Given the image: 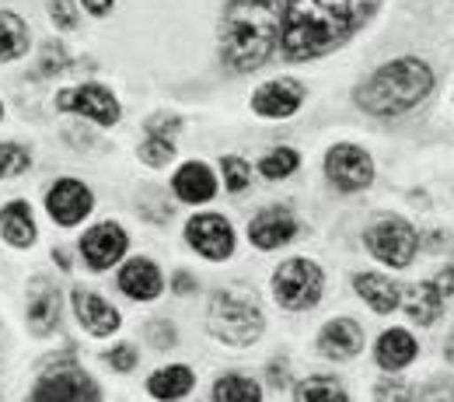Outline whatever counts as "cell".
Masks as SVG:
<instances>
[{
  "label": "cell",
  "instance_id": "cell-1",
  "mask_svg": "<svg viewBox=\"0 0 454 402\" xmlns=\"http://www.w3.org/2000/svg\"><path fill=\"white\" fill-rule=\"evenodd\" d=\"M378 0H290L280 25L286 59H318L342 46L374 14Z\"/></svg>",
  "mask_w": 454,
  "mask_h": 402
},
{
  "label": "cell",
  "instance_id": "cell-2",
  "mask_svg": "<svg viewBox=\"0 0 454 402\" xmlns=\"http://www.w3.org/2000/svg\"><path fill=\"white\" fill-rule=\"evenodd\" d=\"M280 0H231L221 18V57L231 70H259L280 46Z\"/></svg>",
  "mask_w": 454,
  "mask_h": 402
},
{
  "label": "cell",
  "instance_id": "cell-3",
  "mask_svg": "<svg viewBox=\"0 0 454 402\" xmlns=\"http://www.w3.org/2000/svg\"><path fill=\"white\" fill-rule=\"evenodd\" d=\"M434 91V70L416 57L392 59L378 67L356 91V106L371 115H398L419 106Z\"/></svg>",
  "mask_w": 454,
  "mask_h": 402
},
{
  "label": "cell",
  "instance_id": "cell-4",
  "mask_svg": "<svg viewBox=\"0 0 454 402\" xmlns=\"http://www.w3.org/2000/svg\"><path fill=\"white\" fill-rule=\"evenodd\" d=\"M262 308L241 294H214L207 311V329L227 346H252L262 336Z\"/></svg>",
  "mask_w": 454,
  "mask_h": 402
},
{
  "label": "cell",
  "instance_id": "cell-5",
  "mask_svg": "<svg viewBox=\"0 0 454 402\" xmlns=\"http://www.w3.org/2000/svg\"><path fill=\"white\" fill-rule=\"evenodd\" d=\"M325 288V277L318 270V263L297 256V259H286L284 266L273 273V297L277 304L286 311H308L318 304Z\"/></svg>",
  "mask_w": 454,
  "mask_h": 402
},
{
  "label": "cell",
  "instance_id": "cell-6",
  "mask_svg": "<svg viewBox=\"0 0 454 402\" xmlns=\"http://www.w3.org/2000/svg\"><path fill=\"white\" fill-rule=\"evenodd\" d=\"M364 245L367 252L392 266V270H405L412 259H416V248H419V234L416 228L405 221V217H381L378 225H371L364 234Z\"/></svg>",
  "mask_w": 454,
  "mask_h": 402
},
{
  "label": "cell",
  "instance_id": "cell-7",
  "mask_svg": "<svg viewBox=\"0 0 454 402\" xmlns=\"http://www.w3.org/2000/svg\"><path fill=\"white\" fill-rule=\"evenodd\" d=\"M28 402H102V396H98V385L81 367L57 364L35 382Z\"/></svg>",
  "mask_w": 454,
  "mask_h": 402
},
{
  "label": "cell",
  "instance_id": "cell-8",
  "mask_svg": "<svg viewBox=\"0 0 454 402\" xmlns=\"http://www.w3.org/2000/svg\"><path fill=\"white\" fill-rule=\"evenodd\" d=\"M325 175L333 178V185L342 193H360L371 185L374 178V162L364 147L356 144H336L329 154H325Z\"/></svg>",
  "mask_w": 454,
  "mask_h": 402
},
{
  "label": "cell",
  "instance_id": "cell-9",
  "mask_svg": "<svg viewBox=\"0 0 454 402\" xmlns=\"http://www.w3.org/2000/svg\"><path fill=\"white\" fill-rule=\"evenodd\" d=\"M185 241L210 263H224L234 252V228L221 214H196L185 225Z\"/></svg>",
  "mask_w": 454,
  "mask_h": 402
},
{
  "label": "cell",
  "instance_id": "cell-10",
  "mask_svg": "<svg viewBox=\"0 0 454 402\" xmlns=\"http://www.w3.org/2000/svg\"><path fill=\"white\" fill-rule=\"evenodd\" d=\"M57 109L59 113L88 115V119L98 122V126H113V122H119V102H115L113 91L102 88V84H77V88L59 91Z\"/></svg>",
  "mask_w": 454,
  "mask_h": 402
},
{
  "label": "cell",
  "instance_id": "cell-11",
  "mask_svg": "<svg viewBox=\"0 0 454 402\" xmlns=\"http://www.w3.org/2000/svg\"><path fill=\"white\" fill-rule=\"evenodd\" d=\"M91 207H95L91 189H88L84 182H77V178H59L57 185L50 189V196H46L50 217H53L57 225H63V228L81 225V221L91 214Z\"/></svg>",
  "mask_w": 454,
  "mask_h": 402
},
{
  "label": "cell",
  "instance_id": "cell-12",
  "mask_svg": "<svg viewBox=\"0 0 454 402\" xmlns=\"http://www.w3.org/2000/svg\"><path fill=\"white\" fill-rule=\"evenodd\" d=\"M126 245H129L126 231L119 228V225H113V221H102V225H95V228L81 238V256H84V263L91 270L102 273V270L115 266L126 256Z\"/></svg>",
  "mask_w": 454,
  "mask_h": 402
},
{
  "label": "cell",
  "instance_id": "cell-13",
  "mask_svg": "<svg viewBox=\"0 0 454 402\" xmlns=\"http://www.w3.org/2000/svg\"><path fill=\"white\" fill-rule=\"evenodd\" d=\"M301 102H304V84L290 77H277V81H266L252 95V113L262 119H286L301 109Z\"/></svg>",
  "mask_w": 454,
  "mask_h": 402
},
{
  "label": "cell",
  "instance_id": "cell-14",
  "mask_svg": "<svg viewBox=\"0 0 454 402\" xmlns=\"http://www.w3.org/2000/svg\"><path fill=\"white\" fill-rule=\"evenodd\" d=\"M70 301H74V315H77V322H81L91 336H113L115 329L122 326V315L115 311L106 297H98V294H91V290L77 288L74 294H70Z\"/></svg>",
  "mask_w": 454,
  "mask_h": 402
},
{
  "label": "cell",
  "instance_id": "cell-15",
  "mask_svg": "<svg viewBox=\"0 0 454 402\" xmlns=\"http://www.w3.org/2000/svg\"><path fill=\"white\" fill-rule=\"evenodd\" d=\"M297 234V221L284 207H266L248 221V241L255 248H280Z\"/></svg>",
  "mask_w": 454,
  "mask_h": 402
},
{
  "label": "cell",
  "instance_id": "cell-16",
  "mask_svg": "<svg viewBox=\"0 0 454 402\" xmlns=\"http://www.w3.org/2000/svg\"><path fill=\"white\" fill-rule=\"evenodd\" d=\"M318 350L329 360H349L364 350V329L353 319H333L322 333H318Z\"/></svg>",
  "mask_w": 454,
  "mask_h": 402
},
{
  "label": "cell",
  "instance_id": "cell-17",
  "mask_svg": "<svg viewBox=\"0 0 454 402\" xmlns=\"http://www.w3.org/2000/svg\"><path fill=\"white\" fill-rule=\"evenodd\" d=\"M119 290L133 301H154L165 280H161V270L151 263V259H129L122 270H119Z\"/></svg>",
  "mask_w": 454,
  "mask_h": 402
},
{
  "label": "cell",
  "instance_id": "cell-18",
  "mask_svg": "<svg viewBox=\"0 0 454 402\" xmlns=\"http://www.w3.org/2000/svg\"><path fill=\"white\" fill-rule=\"evenodd\" d=\"M171 189H175V196L178 200H185V203H207V200H214V193H217V175L210 172L203 162H185L175 178H171Z\"/></svg>",
  "mask_w": 454,
  "mask_h": 402
},
{
  "label": "cell",
  "instance_id": "cell-19",
  "mask_svg": "<svg viewBox=\"0 0 454 402\" xmlns=\"http://www.w3.org/2000/svg\"><path fill=\"white\" fill-rule=\"evenodd\" d=\"M416 353H419V343H416V336H412L409 329H388V333H381V340L374 343V360H378L385 371H402V367H409V364L416 360Z\"/></svg>",
  "mask_w": 454,
  "mask_h": 402
},
{
  "label": "cell",
  "instance_id": "cell-20",
  "mask_svg": "<svg viewBox=\"0 0 454 402\" xmlns=\"http://www.w3.org/2000/svg\"><path fill=\"white\" fill-rule=\"evenodd\" d=\"M398 301L405 304L409 319H412V322H419V326H434V322L444 315V294H441V288H437L434 280L412 284V288L405 290Z\"/></svg>",
  "mask_w": 454,
  "mask_h": 402
},
{
  "label": "cell",
  "instance_id": "cell-21",
  "mask_svg": "<svg viewBox=\"0 0 454 402\" xmlns=\"http://www.w3.org/2000/svg\"><path fill=\"white\" fill-rule=\"evenodd\" d=\"M192 385H196V374L185 364H168V367H161V371H154L147 378V392L161 402L185 399L192 392Z\"/></svg>",
  "mask_w": 454,
  "mask_h": 402
},
{
  "label": "cell",
  "instance_id": "cell-22",
  "mask_svg": "<svg viewBox=\"0 0 454 402\" xmlns=\"http://www.w3.org/2000/svg\"><path fill=\"white\" fill-rule=\"evenodd\" d=\"M0 234L14 245V248H28L35 241V217H32V207L14 200L0 210Z\"/></svg>",
  "mask_w": 454,
  "mask_h": 402
},
{
  "label": "cell",
  "instance_id": "cell-23",
  "mask_svg": "<svg viewBox=\"0 0 454 402\" xmlns=\"http://www.w3.org/2000/svg\"><path fill=\"white\" fill-rule=\"evenodd\" d=\"M175 130H178V119L151 122V126H147V137L140 140V158H144L147 165L161 169V165H168L171 158H175V140H171Z\"/></svg>",
  "mask_w": 454,
  "mask_h": 402
},
{
  "label": "cell",
  "instance_id": "cell-24",
  "mask_svg": "<svg viewBox=\"0 0 454 402\" xmlns=\"http://www.w3.org/2000/svg\"><path fill=\"white\" fill-rule=\"evenodd\" d=\"M353 288H356V294H360L378 315L395 311L398 288L388 280V277H381V273H356V277H353Z\"/></svg>",
  "mask_w": 454,
  "mask_h": 402
},
{
  "label": "cell",
  "instance_id": "cell-25",
  "mask_svg": "<svg viewBox=\"0 0 454 402\" xmlns=\"http://www.w3.org/2000/svg\"><path fill=\"white\" fill-rule=\"evenodd\" d=\"M59 322V294L50 284H39L32 301H28V329L35 336H46L53 333Z\"/></svg>",
  "mask_w": 454,
  "mask_h": 402
},
{
  "label": "cell",
  "instance_id": "cell-26",
  "mask_svg": "<svg viewBox=\"0 0 454 402\" xmlns=\"http://www.w3.org/2000/svg\"><path fill=\"white\" fill-rule=\"evenodd\" d=\"M25 50H28V25L18 14L0 11V63L25 57Z\"/></svg>",
  "mask_w": 454,
  "mask_h": 402
},
{
  "label": "cell",
  "instance_id": "cell-27",
  "mask_svg": "<svg viewBox=\"0 0 454 402\" xmlns=\"http://www.w3.org/2000/svg\"><path fill=\"white\" fill-rule=\"evenodd\" d=\"M294 402H349V392L329 374H311L294 389Z\"/></svg>",
  "mask_w": 454,
  "mask_h": 402
},
{
  "label": "cell",
  "instance_id": "cell-28",
  "mask_svg": "<svg viewBox=\"0 0 454 402\" xmlns=\"http://www.w3.org/2000/svg\"><path fill=\"white\" fill-rule=\"evenodd\" d=\"M214 402H262V389L248 374H224L214 385Z\"/></svg>",
  "mask_w": 454,
  "mask_h": 402
},
{
  "label": "cell",
  "instance_id": "cell-29",
  "mask_svg": "<svg viewBox=\"0 0 454 402\" xmlns=\"http://www.w3.org/2000/svg\"><path fill=\"white\" fill-rule=\"evenodd\" d=\"M297 165H301V154L294 147H277V151H270L259 162V175L270 178V182H277V178H286V175L297 172Z\"/></svg>",
  "mask_w": 454,
  "mask_h": 402
},
{
  "label": "cell",
  "instance_id": "cell-30",
  "mask_svg": "<svg viewBox=\"0 0 454 402\" xmlns=\"http://www.w3.org/2000/svg\"><path fill=\"white\" fill-rule=\"evenodd\" d=\"M32 165V154L28 147L21 144H0V178H14Z\"/></svg>",
  "mask_w": 454,
  "mask_h": 402
},
{
  "label": "cell",
  "instance_id": "cell-31",
  "mask_svg": "<svg viewBox=\"0 0 454 402\" xmlns=\"http://www.w3.org/2000/svg\"><path fill=\"white\" fill-rule=\"evenodd\" d=\"M221 172H224V185L231 193H245L248 182H252V169H248L241 158H234V154L221 162Z\"/></svg>",
  "mask_w": 454,
  "mask_h": 402
},
{
  "label": "cell",
  "instance_id": "cell-32",
  "mask_svg": "<svg viewBox=\"0 0 454 402\" xmlns=\"http://www.w3.org/2000/svg\"><path fill=\"white\" fill-rule=\"evenodd\" d=\"M374 402H416V392L402 378H381L374 389Z\"/></svg>",
  "mask_w": 454,
  "mask_h": 402
},
{
  "label": "cell",
  "instance_id": "cell-33",
  "mask_svg": "<svg viewBox=\"0 0 454 402\" xmlns=\"http://www.w3.org/2000/svg\"><path fill=\"white\" fill-rule=\"evenodd\" d=\"M137 360H140V353H137V346L133 343H119L115 350L106 353V364H109L113 371H122V374H126V371H133V367H137Z\"/></svg>",
  "mask_w": 454,
  "mask_h": 402
},
{
  "label": "cell",
  "instance_id": "cell-34",
  "mask_svg": "<svg viewBox=\"0 0 454 402\" xmlns=\"http://www.w3.org/2000/svg\"><path fill=\"white\" fill-rule=\"evenodd\" d=\"M70 63H67V50L57 46V43H50L46 46V53L39 59V77H50V74H59V70H67Z\"/></svg>",
  "mask_w": 454,
  "mask_h": 402
},
{
  "label": "cell",
  "instance_id": "cell-35",
  "mask_svg": "<svg viewBox=\"0 0 454 402\" xmlns=\"http://www.w3.org/2000/svg\"><path fill=\"white\" fill-rule=\"evenodd\" d=\"M144 336L154 346H175V329H171L165 319H154V322L144 329Z\"/></svg>",
  "mask_w": 454,
  "mask_h": 402
},
{
  "label": "cell",
  "instance_id": "cell-36",
  "mask_svg": "<svg viewBox=\"0 0 454 402\" xmlns=\"http://www.w3.org/2000/svg\"><path fill=\"white\" fill-rule=\"evenodd\" d=\"M50 14H53L57 28H74V25H77V7H74V0H53Z\"/></svg>",
  "mask_w": 454,
  "mask_h": 402
},
{
  "label": "cell",
  "instance_id": "cell-37",
  "mask_svg": "<svg viewBox=\"0 0 454 402\" xmlns=\"http://www.w3.org/2000/svg\"><path fill=\"white\" fill-rule=\"evenodd\" d=\"M423 402H454V389L444 385V382H434V385L423 392Z\"/></svg>",
  "mask_w": 454,
  "mask_h": 402
},
{
  "label": "cell",
  "instance_id": "cell-38",
  "mask_svg": "<svg viewBox=\"0 0 454 402\" xmlns=\"http://www.w3.org/2000/svg\"><path fill=\"white\" fill-rule=\"evenodd\" d=\"M270 385H273V389H286V385H290V374H286V364H277V360L270 364Z\"/></svg>",
  "mask_w": 454,
  "mask_h": 402
},
{
  "label": "cell",
  "instance_id": "cell-39",
  "mask_svg": "<svg viewBox=\"0 0 454 402\" xmlns=\"http://www.w3.org/2000/svg\"><path fill=\"white\" fill-rule=\"evenodd\" d=\"M437 288H441V294H454V263H448L441 273H437V280H434Z\"/></svg>",
  "mask_w": 454,
  "mask_h": 402
},
{
  "label": "cell",
  "instance_id": "cell-40",
  "mask_svg": "<svg viewBox=\"0 0 454 402\" xmlns=\"http://www.w3.org/2000/svg\"><path fill=\"white\" fill-rule=\"evenodd\" d=\"M81 4H84V7H88L95 18H106V14L113 11V0H81Z\"/></svg>",
  "mask_w": 454,
  "mask_h": 402
},
{
  "label": "cell",
  "instance_id": "cell-41",
  "mask_svg": "<svg viewBox=\"0 0 454 402\" xmlns=\"http://www.w3.org/2000/svg\"><path fill=\"white\" fill-rule=\"evenodd\" d=\"M171 284H175V294H189V290L196 288V277L192 273H175Z\"/></svg>",
  "mask_w": 454,
  "mask_h": 402
},
{
  "label": "cell",
  "instance_id": "cell-42",
  "mask_svg": "<svg viewBox=\"0 0 454 402\" xmlns=\"http://www.w3.org/2000/svg\"><path fill=\"white\" fill-rule=\"evenodd\" d=\"M53 259H57L59 266H63V270H70V256H67V252H63V248H59L57 256H53Z\"/></svg>",
  "mask_w": 454,
  "mask_h": 402
},
{
  "label": "cell",
  "instance_id": "cell-43",
  "mask_svg": "<svg viewBox=\"0 0 454 402\" xmlns=\"http://www.w3.org/2000/svg\"><path fill=\"white\" fill-rule=\"evenodd\" d=\"M444 357H448V364H454V336L448 340V346H444Z\"/></svg>",
  "mask_w": 454,
  "mask_h": 402
},
{
  "label": "cell",
  "instance_id": "cell-44",
  "mask_svg": "<svg viewBox=\"0 0 454 402\" xmlns=\"http://www.w3.org/2000/svg\"><path fill=\"white\" fill-rule=\"evenodd\" d=\"M0 119H4V106H0Z\"/></svg>",
  "mask_w": 454,
  "mask_h": 402
}]
</instances>
